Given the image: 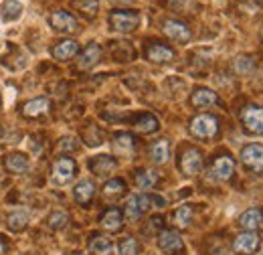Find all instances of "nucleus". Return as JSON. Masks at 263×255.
Here are the masks:
<instances>
[{
	"label": "nucleus",
	"instance_id": "f257e3e1",
	"mask_svg": "<svg viewBox=\"0 0 263 255\" xmlns=\"http://www.w3.org/2000/svg\"><path fill=\"white\" fill-rule=\"evenodd\" d=\"M140 25V12L136 10H114L109 12V29L114 32H134Z\"/></svg>",
	"mask_w": 263,
	"mask_h": 255
},
{
	"label": "nucleus",
	"instance_id": "f03ea898",
	"mask_svg": "<svg viewBox=\"0 0 263 255\" xmlns=\"http://www.w3.org/2000/svg\"><path fill=\"white\" fill-rule=\"evenodd\" d=\"M219 132V120L213 114H198L197 118H193L191 122V134L197 138H213Z\"/></svg>",
	"mask_w": 263,
	"mask_h": 255
},
{
	"label": "nucleus",
	"instance_id": "7ed1b4c3",
	"mask_svg": "<svg viewBox=\"0 0 263 255\" xmlns=\"http://www.w3.org/2000/svg\"><path fill=\"white\" fill-rule=\"evenodd\" d=\"M261 247V237L255 231H245L235 237L233 251L237 255H255Z\"/></svg>",
	"mask_w": 263,
	"mask_h": 255
},
{
	"label": "nucleus",
	"instance_id": "20e7f679",
	"mask_svg": "<svg viewBox=\"0 0 263 255\" xmlns=\"http://www.w3.org/2000/svg\"><path fill=\"white\" fill-rule=\"evenodd\" d=\"M241 124L247 134H263V107L247 105L241 110Z\"/></svg>",
	"mask_w": 263,
	"mask_h": 255
},
{
	"label": "nucleus",
	"instance_id": "39448f33",
	"mask_svg": "<svg viewBox=\"0 0 263 255\" xmlns=\"http://www.w3.org/2000/svg\"><path fill=\"white\" fill-rule=\"evenodd\" d=\"M75 160L69 158V156H61L53 162V168H51V176H53V183L55 185H67L73 176H75Z\"/></svg>",
	"mask_w": 263,
	"mask_h": 255
},
{
	"label": "nucleus",
	"instance_id": "423d86ee",
	"mask_svg": "<svg viewBox=\"0 0 263 255\" xmlns=\"http://www.w3.org/2000/svg\"><path fill=\"white\" fill-rule=\"evenodd\" d=\"M150 205H152V196H148V194H144V192L132 194L130 198H128V203H126L124 215H126L128 221H138V219L150 209Z\"/></svg>",
	"mask_w": 263,
	"mask_h": 255
},
{
	"label": "nucleus",
	"instance_id": "0eeeda50",
	"mask_svg": "<svg viewBox=\"0 0 263 255\" xmlns=\"http://www.w3.org/2000/svg\"><path fill=\"white\" fill-rule=\"evenodd\" d=\"M180 170L186 176H195L202 170V154L198 148H186L180 156Z\"/></svg>",
	"mask_w": 263,
	"mask_h": 255
},
{
	"label": "nucleus",
	"instance_id": "6e6552de",
	"mask_svg": "<svg viewBox=\"0 0 263 255\" xmlns=\"http://www.w3.org/2000/svg\"><path fill=\"white\" fill-rule=\"evenodd\" d=\"M241 160L247 168L261 172L263 170V144H247L241 150Z\"/></svg>",
	"mask_w": 263,
	"mask_h": 255
},
{
	"label": "nucleus",
	"instance_id": "1a4fd4ad",
	"mask_svg": "<svg viewBox=\"0 0 263 255\" xmlns=\"http://www.w3.org/2000/svg\"><path fill=\"white\" fill-rule=\"evenodd\" d=\"M49 23H51V27H53L57 32H75L77 31V21H75V16H73L71 12H67V10H55V12L51 14Z\"/></svg>",
	"mask_w": 263,
	"mask_h": 255
},
{
	"label": "nucleus",
	"instance_id": "9d476101",
	"mask_svg": "<svg viewBox=\"0 0 263 255\" xmlns=\"http://www.w3.org/2000/svg\"><path fill=\"white\" fill-rule=\"evenodd\" d=\"M162 31H164V34L168 39H172V41H176V43H186V41H191V37H193L191 29H189L184 23H180V21H164Z\"/></svg>",
	"mask_w": 263,
	"mask_h": 255
},
{
	"label": "nucleus",
	"instance_id": "9b49d317",
	"mask_svg": "<svg viewBox=\"0 0 263 255\" xmlns=\"http://www.w3.org/2000/svg\"><path fill=\"white\" fill-rule=\"evenodd\" d=\"M146 59L152 61V63H170L174 59V51L168 47V45H162V43H150L146 47Z\"/></svg>",
	"mask_w": 263,
	"mask_h": 255
},
{
	"label": "nucleus",
	"instance_id": "f8f14e48",
	"mask_svg": "<svg viewBox=\"0 0 263 255\" xmlns=\"http://www.w3.org/2000/svg\"><path fill=\"white\" fill-rule=\"evenodd\" d=\"M235 172V160L231 158L229 154H223V156H217L213 162V168H211V174L217 178V180H229Z\"/></svg>",
	"mask_w": 263,
	"mask_h": 255
},
{
	"label": "nucleus",
	"instance_id": "ddd939ff",
	"mask_svg": "<svg viewBox=\"0 0 263 255\" xmlns=\"http://www.w3.org/2000/svg\"><path fill=\"white\" fill-rule=\"evenodd\" d=\"M158 247L166 253H176V251H182L184 243H182V237L176 231L166 229L158 235Z\"/></svg>",
	"mask_w": 263,
	"mask_h": 255
},
{
	"label": "nucleus",
	"instance_id": "4468645a",
	"mask_svg": "<svg viewBox=\"0 0 263 255\" xmlns=\"http://www.w3.org/2000/svg\"><path fill=\"white\" fill-rule=\"evenodd\" d=\"M239 227L245 229V231H257V229H263V211L259 209V207L247 209V211L239 217Z\"/></svg>",
	"mask_w": 263,
	"mask_h": 255
},
{
	"label": "nucleus",
	"instance_id": "2eb2a0df",
	"mask_svg": "<svg viewBox=\"0 0 263 255\" xmlns=\"http://www.w3.org/2000/svg\"><path fill=\"white\" fill-rule=\"evenodd\" d=\"M49 110H51V101H49L47 97H36V99H31V101H27V103L21 107L23 116H27V118H39V116H45Z\"/></svg>",
	"mask_w": 263,
	"mask_h": 255
},
{
	"label": "nucleus",
	"instance_id": "dca6fc26",
	"mask_svg": "<svg viewBox=\"0 0 263 255\" xmlns=\"http://www.w3.org/2000/svg\"><path fill=\"white\" fill-rule=\"evenodd\" d=\"M99 57H101V47L96 45V43H91V45H87V47L81 51V55H79V59H77V67H79L81 71L91 69L96 63H99Z\"/></svg>",
	"mask_w": 263,
	"mask_h": 255
},
{
	"label": "nucleus",
	"instance_id": "f3484780",
	"mask_svg": "<svg viewBox=\"0 0 263 255\" xmlns=\"http://www.w3.org/2000/svg\"><path fill=\"white\" fill-rule=\"evenodd\" d=\"M116 166H118V162L111 158V156H105V154L89 160V170H91L93 174H98V176H107V174H111V172L116 170Z\"/></svg>",
	"mask_w": 263,
	"mask_h": 255
},
{
	"label": "nucleus",
	"instance_id": "a211bd4d",
	"mask_svg": "<svg viewBox=\"0 0 263 255\" xmlns=\"http://www.w3.org/2000/svg\"><path fill=\"white\" fill-rule=\"evenodd\" d=\"M77 53H79V43H77V41H71V39L61 41V43H57V45L53 47V57L59 59V61L73 59Z\"/></svg>",
	"mask_w": 263,
	"mask_h": 255
},
{
	"label": "nucleus",
	"instance_id": "6ab92c4d",
	"mask_svg": "<svg viewBox=\"0 0 263 255\" xmlns=\"http://www.w3.org/2000/svg\"><path fill=\"white\" fill-rule=\"evenodd\" d=\"M4 166H6L8 172L23 174V172H27V170L31 168V162H29V158H27L25 154H21V152H12V154H8V156L4 158Z\"/></svg>",
	"mask_w": 263,
	"mask_h": 255
},
{
	"label": "nucleus",
	"instance_id": "aec40b11",
	"mask_svg": "<svg viewBox=\"0 0 263 255\" xmlns=\"http://www.w3.org/2000/svg\"><path fill=\"white\" fill-rule=\"evenodd\" d=\"M93 194H96V185L91 180H87V178L85 180H79L77 187L73 189V196H75V201L79 205H87L93 198Z\"/></svg>",
	"mask_w": 263,
	"mask_h": 255
},
{
	"label": "nucleus",
	"instance_id": "412c9836",
	"mask_svg": "<svg viewBox=\"0 0 263 255\" xmlns=\"http://www.w3.org/2000/svg\"><path fill=\"white\" fill-rule=\"evenodd\" d=\"M191 103L195 107H209V105L217 103V94L213 89H209V87H198L191 96Z\"/></svg>",
	"mask_w": 263,
	"mask_h": 255
},
{
	"label": "nucleus",
	"instance_id": "4be33fe9",
	"mask_svg": "<svg viewBox=\"0 0 263 255\" xmlns=\"http://www.w3.org/2000/svg\"><path fill=\"white\" fill-rule=\"evenodd\" d=\"M114 150H116L118 154H122V156L132 154V152L136 150V138H134L132 134H118V136L114 138Z\"/></svg>",
	"mask_w": 263,
	"mask_h": 255
},
{
	"label": "nucleus",
	"instance_id": "5701e85b",
	"mask_svg": "<svg viewBox=\"0 0 263 255\" xmlns=\"http://www.w3.org/2000/svg\"><path fill=\"white\" fill-rule=\"evenodd\" d=\"M99 225H101L105 231H111V233L120 231V229H122V211H120V209H109V211H105V215L101 217Z\"/></svg>",
	"mask_w": 263,
	"mask_h": 255
},
{
	"label": "nucleus",
	"instance_id": "b1692460",
	"mask_svg": "<svg viewBox=\"0 0 263 255\" xmlns=\"http://www.w3.org/2000/svg\"><path fill=\"white\" fill-rule=\"evenodd\" d=\"M124 192H126V183L120 178H111L103 185V198H107V201H116V198L124 196Z\"/></svg>",
	"mask_w": 263,
	"mask_h": 255
},
{
	"label": "nucleus",
	"instance_id": "393cba45",
	"mask_svg": "<svg viewBox=\"0 0 263 255\" xmlns=\"http://www.w3.org/2000/svg\"><path fill=\"white\" fill-rule=\"evenodd\" d=\"M158 183V172L154 168H140L136 172V185L140 189H152Z\"/></svg>",
	"mask_w": 263,
	"mask_h": 255
},
{
	"label": "nucleus",
	"instance_id": "a878e982",
	"mask_svg": "<svg viewBox=\"0 0 263 255\" xmlns=\"http://www.w3.org/2000/svg\"><path fill=\"white\" fill-rule=\"evenodd\" d=\"M134 128L138 132H142V134H152V132H156L160 128V124L152 114H142V116H138L134 120Z\"/></svg>",
	"mask_w": 263,
	"mask_h": 255
},
{
	"label": "nucleus",
	"instance_id": "bb28decb",
	"mask_svg": "<svg viewBox=\"0 0 263 255\" xmlns=\"http://www.w3.org/2000/svg\"><path fill=\"white\" fill-rule=\"evenodd\" d=\"M150 158H152V162H156V164L168 162V158H170V146H168L166 140H158V142H154L150 146Z\"/></svg>",
	"mask_w": 263,
	"mask_h": 255
},
{
	"label": "nucleus",
	"instance_id": "cd10ccee",
	"mask_svg": "<svg viewBox=\"0 0 263 255\" xmlns=\"http://www.w3.org/2000/svg\"><path fill=\"white\" fill-rule=\"evenodd\" d=\"M111 239L103 237V235H96L91 241H89V251L93 255H109L111 251Z\"/></svg>",
	"mask_w": 263,
	"mask_h": 255
},
{
	"label": "nucleus",
	"instance_id": "c85d7f7f",
	"mask_svg": "<svg viewBox=\"0 0 263 255\" xmlns=\"http://www.w3.org/2000/svg\"><path fill=\"white\" fill-rule=\"evenodd\" d=\"M29 221H31V215H29L27 211H14V213H10L8 219H6V223H8V227H10L12 231L25 229V227L29 225Z\"/></svg>",
	"mask_w": 263,
	"mask_h": 255
},
{
	"label": "nucleus",
	"instance_id": "c756f323",
	"mask_svg": "<svg viewBox=\"0 0 263 255\" xmlns=\"http://www.w3.org/2000/svg\"><path fill=\"white\" fill-rule=\"evenodd\" d=\"M73 8L85 14L87 19H93L99 10V2L98 0H73Z\"/></svg>",
	"mask_w": 263,
	"mask_h": 255
},
{
	"label": "nucleus",
	"instance_id": "7c9ffc66",
	"mask_svg": "<svg viewBox=\"0 0 263 255\" xmlns=\"http://www.w3.org/2000/svg\"><path fill=\"white\" fill-rule=\"evenodd\" d=\"M193 221V207H189V205H184V207H180V209H176V213H174V223L178 229H186L189 225Z\"/></svg>",
	"mask_w": 263,
	"mask_h": 255
},
{
	"label": "nucleus",
	"instance_id": "2f4dec72",
	"mask_svg": "<svg viewBox=\"0 0 263 255\" xmlns=\"http://www.w3.org/2000/svg\"><path fill=\"white\" fill-rule=\"evenodd\" d=\"M2 14L6 21H16L23 14V4L18 0H6L2 6Z\"/></svg>",
	"mask_w": 263,
	"mask_h": 255
},
{
	"label": "nucleus",
	"instance_id": "473e14b6",
	"mask_svg": "<svg viewBox=\"0 0 263 255\" xmlns=\"http://www.w3.org/2000/svg\"><path fill=\"white\" fill-rule=\"evenodd\" d=\"M67 223H69V215H67L65 211H61V209L53 211V213L49 215V219H47V225H49L53 231H59V229H63Z\"/></svg>",
	"mask_w": 263,
	"mask_h": 255
},
{
	"label": "nucleus",
	"instance_id": "72a5a7b5",
	"mask_svg": "<svg viewBox=\"0 0 263 255\" xmlns=\"http://www.w3.org/2000/svg\"><path fill=\"white\" fill-rule=\"evenodd\" d=\"M138 251H140V247H138V241L134 237L122 239L120 245H118V253L120 255H138Z\"/></svg>",
	"mask_w": 263,
	"mask_h": 255
},
{
	"label": "nucleus",
	"instance_id": "f704fd0d",
	"mask_svg": "<svg viewBox=\"0 0 263 255\" xmlns=\"http://www.w3.org/2000/svg\"><path fill=\"white\" fill-rule=\"evenodd\" d=\"M57 148H59L61 152H73V150H77V148H79V140H77V138H73V136H65V138H61V140H59Z\"/></svg>",
	"mask_w": 263,
	"mask_h": 255
},
{
	"label": "nucleus",
	"instance_id": "c9c22d12",
	"mask_svg": "<svg viewBox=\"0 0 263 255\" xmlns=\"http://www.w3.org/2000/svg\"><path fill=\"white\" fill-rule=\"evenodd\" d=\"M85 142H87V146H99L101 144V134H99L98 128H89V130H85Z\"/></svg>",
	"mask_w": 263,
	"mask_h": 255
},
{
	"label": "nucleus",
	"instance_id": "e433bc0d",
	"mask_svg": "<svg viewBox=\"0 0 263 255\" xmlns=\"http://www.w3.org/2000/svg\"><path fill=\"white\" fill-rule=\"evenodd\" d=\"M235 69H237L239 73H249V71L253 69V63H251L249 57H239V59L235 61Z\"/></svg>",
	"mask_w": 263,
	"mask_h": 255
},
{
	"label": "nucleus",
	"instance_id": "4c0bfd02",
	"mask_svg": "<svg viewBox=\"0 0 263 255\" xmlns=\"http://www.w3.org/2000/svg\"><path fill=\"white\" fill-rule=\"evenodd\" d=\"M111 4H118V6H132L136 0H109Z\"/></svg>",
	"mask_w": 263,
	"mask_h": 255
},
{
	"label": "nucleus",
	"instance_id": "58836bf2",
	"mask_svg": "<svg viewBox=\"0 0 263 255\" xmlns=\"http://www.w3.org/2000/svg\"><path fill=\"white\" fill-rule=\"evenodd\" d=\"M4 253V243H2V239H0V255Z\"/></svg>",
	"mask_w": 263,
	"mask_h": 255
},
{
	"label": "nucleus",
	"instance_id": "ea45409f",
	"mask_svg": "<svg viewBox=\"0 0 263 255\" xmlns=\"http://www.w3.org/2000/svg\"><path fill=\"white\" fill-rule=\"evenodd\" d=\"M261 41H263V27H261Z\"/></svg>",
	"mask_w": 263,
	"mask_h": 255
},
{
	"label": "nucleus",
	"instance_id": "a19ab883",
	"mask_svg": "<svg viewBox=\"0 0 263 255\" xmlns=\"http://www.w3.org/2000/svg\"><path fill=\"white\" fill-rule=\"evenodd\" d=\"M0 105H2V97H0Z\"/></svg>",
	"mask_w": 263,
	"mask_h": 255
},
{
	"label": "nucleus",
	"instance_id": "79ce46f5",
	"mask_svg": "<svg viewBox=\"0 0 263 255\" xmlns=\"http://www.w3.org/2000/svg\"><path fill=\"white\" fill-rule=\"evenodd\" d=\"M73 255H83V253H73Z\"/></svg>",
	"mask_w": 263,
	"mask_h": 255
},
{
	"label": "nucleus",
	"instance_id": "37998d69",
	"mask_svg": "<svg viewBox=\"0 0 263 255\" xmlns=\"http://www.w3.org/2000/svg\"><path fill=\"white\" fill-rule=\"evenodd\" d=\"M257 2H263V0H257Z\"/></svg>",
	"mask_w": 263,
	"mask_h": 255
},
{
	"label": "nucleus",
	"instance_id": "c03bdc74",
	"mask_svg": "<svg viewBox=\"0 0 263 255\" xmlns=\"http://www.w3.org/2000/svg\"><path fill=\"white\" fill-rule=\"evenodd\" d=\"M261 255H263V253H261Z\"/></svg>",
	"mask_w": 263,
	"mask_h": 255
}]
</instances>
